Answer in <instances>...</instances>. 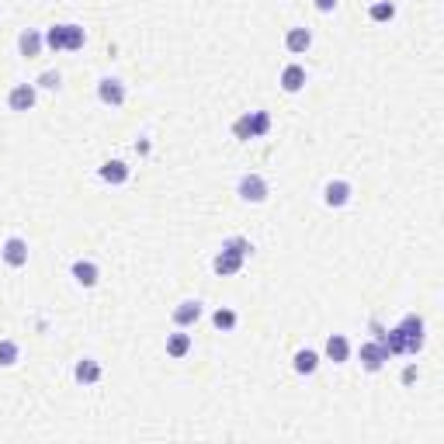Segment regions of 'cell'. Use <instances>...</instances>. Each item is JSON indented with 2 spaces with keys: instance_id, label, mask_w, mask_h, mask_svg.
<instances>
[{
  "instance_id": "6da1fadb",
  "label": "cell",
  "mask_w": 444,
  "mask_h": 444,
  "mask_svg": "<svg viewBox=\"0 0 444 444\" xmlns=\"http://www.w3.org/2000/svg\"><path fill=\"white\" fill-rule=\"evenodd\" d=\"M42 38H45V45L56 49V52H76V49H83V42H87V35H83L80 24H52Z\"/></svg>"
},
{
  "instance_id": "7a4b0ae2",
  "label": "cell",
  "mask_w": 444,
  "mask_h": 444,
  "mask_svg": "<svg viewBox=\"0 0 444 444\" xmlns=\"http://www.w3.org/2000/svg\"><path fill=\"white\" fill-rule=\"evenodd\" d=\"M396 330H400V337H403V344H406V354H417V351L424 347V320H420L417 313L403 316Z\"/></svg>"
},
{
  "instance_id": "3957f363",
  "label": "cell",
  "mask_w": 444,
  "mask_h": 444,
  "mask_svg": "<svg viewBox=\"0 0 444 444\" xmlns=\"http://www.w3.org/2000/svg\"><path fill=\"white\" fill-rule=\"evenodd\" d=\"M97 97L108 108H122L125 104V83L118 76H104V80H97Z\"/></svg>"
},
{
  "instance_id": "277c9868",
  "label": "cell",
  "mask_w": 444,
  "mask_h": 444,
  "mask_svg": "<svg viewBox=\"0 0 444 444\" xmlns=\"http://www.w3.org/2000/svg\"><path fill=\"white\" fill-rule=\"evenodd\" d=\"M240 198L250 202V205H261L268 198V181L261 174H243L240 177Z\"/></svg>"
},
{
  "instance_id": "5b68a950",
  "label": "cell",
  "mask_w": 444,
  "mask_h": 444,
  "mask_svg": "<svg viewBox=\"0 0 444 444\" xmlns=\"http://www.w3.org/2000/svg\"><path fill=\"white\" fill-rule=\"evenodd\" d=\"M10 111H31L35 108V83H14L7 94Z\"/></svg>"
},
{
  "instance_id": "8992f818",
  "label": "cell",
  "mask_w": 444,
  "mask_h": 444,
  "mask_svg": "<svg viewBox=\"0 0 444 444\" xmlns=\"http://www.w3.org/2000/svg\"><path fill=\"white\" fill-rule=\"evenodd\" d=\"M0 257H3L10 268H24V264H28V243H24L21 236H7Z\"/></svg>"
},
{
  "instance_id": "52a82bcc",
  "label": "cell",
  "mask_w": 444,
  "mask_h": 444,
  "mask_svg": "<svg viewBox=\"0 0 444 444\" xmlns=\"http://www.w3.org/2000/svg\"><path fill=\"white\" fill-rule=\"evenodd\" d=\"M386 361H389V354H386V347H382L379 340L361 344V368H365V372H382Z\"/></svg>"
},
{
  "instance_id": "ba28073f",
  "label": "cell",
  "mask_w": 444,
  "mask_h": 444,
  "mask_svg": "<svg viewBox=\"0 0 444 444\" xmlns=\"http://www.w3.org/2000/svg\"><path fill=\"white\" fill-rule=\"evenodd\" d=\"M212 268H215V274L233 278V274H240V271H243V257H240V254H233V250H219V257L212 261Z\"/></svg>"
},
{
  "instance_id": "9c48e42d",
  "label": "cell",
  "mask_w": 444,
  "mask_h": 444,
  "mask_svg": "<svg viewBox=\"0 0 444 444\" xmlns=\"http://www.w3.org/2000/svg\"><path fill=\"white\" fill-rule=\"evenodd\" d=\"M351 191H354V188H351L347 181H330L327 191H323V202H327L330 208H340V205L351 202Z\"/></svg>"
},
{
  "instance_id": "30bf717a",
  "label": "cell",
  "mask_w": 444,
  "mask_h": 444,
  "mask_svg": "<svg viewBox=\"0 0 444 444\" xmlns=\"http://www.w3.org/2000/svg\"><path fill=\"white\" fill-rule=\"evenodd\" d=\"M42 45H45V38H42L38 31H31V28H24V31L17 35V52H21L24 59H35V56L42 52Z\"/></svg>"
},
{
  "instance_id": "8fae6325",
  "label": "cell",
  "mask_w": 444,
  "mask_h": 444,
  "mask_svg": "<svg viewBox=\"0 0 444 444\" xmlns=\"http://www.w3.org/2000/svg\"><path fill=\"white\" fill-rule=\"evenodd\" d=\"M198 320H202V302L198 299H188V302H181L174 309V323L177 327H195Z\"/></svg>"
},
{
  "instance_id": "7c38bea8",
  "label": "cell",
  "mask_w": 444,
  "mask_h": 444,
  "mask_svg": "<svg viewBox=\"0 0 444 444\" xmlns=\"http://www.w3.org/2000/svg\"><path fill=\"white\" fill-rule=\"evenodd\" d=\"M281 87H285L288 94H299V90L306 87V69H302L299 63H288V66L281 69Z\"/></svg>"
},
{
  "instance_id": "4fadbf2b",
  "label": "cell",
  "mask_w": 444,
  "mask_h": 444,
  "mask_svg": "<svg viewBox=\"0 0 444 444\" xmlns=\"http://www.w3.org/2000/svg\"><path fill=\"white\" fill-rule=\"evenodd\" d=\"M73 278H76V285L94 288V285H97V278H101V271H97V264H94V261H73Z\"/></svg>"
},
{
  "instance_id": "5bb4252c",
  "label": "cell",
  "mask_w": 444,
  "mask_h": 444,
  "mask_svg": "<svg viewBox=\"0 0 444 444\" xmlns=\"http://www.w3.org/2000/svg\"><path fill=\"white\" fill-rule=\"evenodd\" d=\"M327 358H330L334 365H344V361L351 358V344H347L344 334H330V340H327Z\"/></svg>"
},
{
  "instance_id": "9a60e30c",
  "label": "cell",
  "mask_w": 444,
  "mask_h": 444,
  "mask_svg": "<svg viewBox=\"0 0 444 444\" xmlns=\"http://www.w3.org/2000/svg\"><path fill=\"white\" fill-rule=\"evenodd\" d=\"M313 45V31L309 28H288V35H285V49L288 52H306Z\"/></svg>"
},
{
  "instance_id": "2e32d148",
  "label": "cell",
  "mask_w": 444,
  "mask_h": 444,
  "mask_svg": "<svg viewBox=\"0 0 444 444\" xmlns=\"http://www.w3.org/2000/svg\"><path fill=\"white\" fill-rule=\"evenodd\" d=\"M73 375H76V382H83V386H94V382H101V365H97L94 358H83V361H76Z\"/></svg>"
},
{
  "instance_id": "e0dca14e",
  "label": "cell",
  "mask_w": 444,
  "mask_h": 444,
  "mask_svg": "<svg viewBox=\"0 0 444 444\" xmlns=\"http://www.w3.org/2000/svg\"><path fill=\"white\" fill-rule=\"evenodd\" d=\"M101 181H108V184H125V181H129V167H125L122 160H108V163L101 167Z\"/></svg>"
},
{
  "instance_id": "ac0fdd59",
  "label": "cell",
  "mask_w": 444,
  "mask_h": 444,
  "mask_svg": "<svg viewBox=\"0 0 444 444\" xmlns=\"http://www.w3.org/2000/svg\"><path fill=\"white\" fill-rule=\"evenodd\" d=\"M379 344L386 347V354H389V358L406 354V344H403V337H400V330H396V327H393V330H382V334H379Z\"/></svg>"
},
{
  "instance_id": "d6986e66",
  "label": "cell",
  "mask_w": 444,
  "mask_h": 444,
  "mask_svg": "<svg viewBox=\"0 0 444 444\" xmlns=\"http://www.w3.org/2000/svg\"><path fill=\"white\" fill-rule=\"evenodd\" d=\"M292 368H295L299 375H313V372L320 368V354H316V351H299L295 361H292Z\"/></svg>"
},
{
  "instance_id": "ffe728a7",
  "label": "cell",
  "mask_w": 444,
  "mask_h": 444,
  "mask_svg": "<svg viewBox=\"0 0 444 444\" xmlns=\"http://www.w3.org/2000/svg\"><path fill=\"white\" fill-rule=\"evenodd\" d=\"M233 135H236L240 142H250V139H254V111H247V115H240V118L233 122Z\"/></svg>"
},
{
  "instance_id": "44dd1931",
  "label": "cell",
  "mask_w": 444,
  "mask_h": 444,
  "mask_svg": "<svg viewBox=\"0 0 444 444\" xmlns=\"http://www.w3.org/2000/svg\"><path fill=\"white\" fill-rule=\"evenodd\" d=\"M188 351H191V337L188 334H170L167 337V354L170 358H184Z\"/></svg>"
},
{
  "instance_id": "7402d4cb",
  "label": "cell",
  "mask_w": 444,
  "mask_h": 444,
  "mask_svg": "<svg viewBox=\"0 0 444 444\" xmlns=\"http://www.w3.org/2000/svg\"><path fill=\"white\" fill-rule=\"evenodd\" d=\"M17 358H21V347H17L14 340H0V368L17 365Z\"/></svg>"
},
{
  "instance_id": "603a6c76",
  "label": "cell",
  "mask_w": 444,
  "mask_h": 444,
  "mask_svg": "<svg viewBox=\"0 0 444 444\" xmlns=\"http://www.w3.org/2000/svg\"><path fill=\"white\" fill-rule=\"evenodd\" d=\"M393 17H396V3H389V0L372 3V21H393Z\"/></svg>"
},
{
  "instance_id": "cb8c5ba5",
  "label": "cell",
  "mask_w": 444,
  "mask_h": 444,
  "mask_svg": "<svg viewBox=\"0 0 444 444\" xmlns=\"http://www.w3.org/2000/svg\"><path fill=\"white\" fill-rule=\"evenodd\" d=\"M222 250H233V254H240V257H247V254L254 250V243H250L247 236H229V240L222 243Z\"/></svg>"
},
{
  "instance_id": "d4e9b609",
  "label": "cell",
  "mask_w": 444,
  "mask_h": 444,
  "mask_svg": "<svg viewBox=\"0 0 444 444\" xmlns=\"http://www.w3.org/2000/svg\"><path fill=\"white\" fill-rule=\"evenodd\" d=\"M212 323H215V330H233L236 327V313L233 309H215L212 313Z\"/></svg>"
},
{
  "instance_id": "484cf974",
  "label": "cell",
  "mask_w": 444,
  "mask_h": 444,
  "mask_svg": "<svg viewBox=\"0 0 444 444\" xmlns=\"http://www.w3.org/2000/svg\"><path fill=\"white\" fill-rule=\"evenodd\" d=\"M271 132V115L268 111H254V139H264Z\"/></svg>"
},
{
  "instance_id": "4316f807",
  "label": "cell",
  "mask_w": 444,
  "mask_h": 444,
  "mask_svg": "<svg viewBox=\"0 0 444 444\" xmlns=\"http://www.w3.org/2000/svg\"><path fill=\"white\" fill-rule=\"evenodd\" d=\"M59 80H63V76H59L56 69H45V73L35 80V87H49V90H56V87H59Z\"/></svg>"
},
{
  "instance_id": "83f0119b",
  "label": "cell",
  "mask_w": 444,
  "mask_h": 444,
  "mask_svg": "<svg viewBox=\"0 0 444 444\" xmlns=\"http://www.w3.org/2000/svg\"><path fill=\"white\" fill-rule=\"evenodd\" d=\"M403 382L410 386V382H417V365H406V372H403Z\"/></svg>"
},
{
  "instance_id": "f1b7e54d",
  "label": "cell",
  "mask_w": 444,
  "mask_h": 444,
  "mask_svg": "<svg viewBox=\"0 0 444 444\" xmlns=\"http://www.w3.org/2000/svg\"><path fill=\"white\" fill-rule=\"evenodd\" d=\"M337 0H316V10H334Z\"/></svg>"
}]
</instances>
